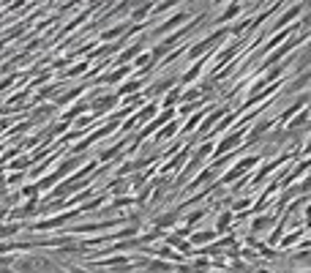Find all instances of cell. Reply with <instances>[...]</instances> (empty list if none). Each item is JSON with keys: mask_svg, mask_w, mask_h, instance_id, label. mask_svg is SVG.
I'll return each instance as SVG.
<instances>
[{"mask_svg": "<svg viewBox=\"0 0 311 273\" xmlns=\"http://www.w3.org/2000/svg\"><path fill=\"white\" fill-rule=\"evenodd\" d=\"M309 273H311V271H309Z\"/></svg>", "mask_w": 311, "mask_h": 273, "instance_id": "6", "label": "cell"}, {"mask_svg": "<svg viewBox=\"0 0 311 273\" xmlns=\"http://www.w3.org/2000/svg\"><path fill=\"white\" fill-rule=\"evenodd\" d=\"M172 221H175V216H172V213H169V216H161V218H159V224H161V227H169Z\"/></svg>", "mask_w": 311, "mask_h": 273, "instance_id": "4", "label": "cell"}, {"mask_svg": "<svg viewBox=\"0 0 311 273\" xmlns=\"http://www.w3.org/2000/svg\"><path fill=\"white\" fill-rule=\"evenodd\" d=\"M137 88H139V82H128V85H123L120 90H123V93H134Z\"/></svg>", "mask_w": 311, "mask_h": 273, "instance_id": "3", "label": "cell"}, {"mask_svg": "<svg viewBox=\"0 0 311 273\" xmlns=\"http://www.w3.org/2000/svg\"><path fill=\"white\" fill-rule=\"evenodd\" d=\"M229 218H232V216H229V213H224V216H221V221H219V230H224V227L229 224Z\"/></svg>", "mask_w": 311, "mask_h": 273, "instance_id": "5", "label": "cell"}, {"mask_svg": "<svg viewBox=\"0 0 311 273\" xmlns=\"http://www.w3.org/2000/svg\"><path fill=\"white\" fill-rule=\"evenodd\" d=\"M205 240H213V232H200V235L194 238V243H205Z\"/></svg>", "mask_w": 311, "mask_h": 273, "instance_id": "2", "label": "cell"}, {"mask_svg": "<svg viewBox=\"0 0 311 273\" xmlns=\"http://www.w3.org/2000/svg\"><path fill=\"white\" fill-rule=\"evenodd\" d=\"M118 101V98H115V96H104V98H98L96 104H93V109H98V112H107V109L112 107V104Z\"/></svg>", "mask_w": 311, "mask_h": 273, "instance_id": "1", "label": "cell"}]
</instances>
